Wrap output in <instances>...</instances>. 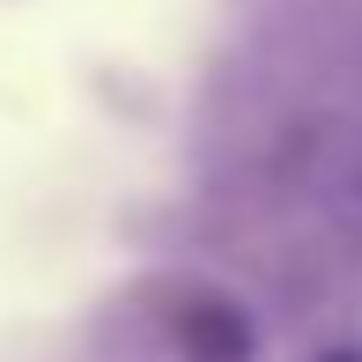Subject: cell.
I'll list each match as a JSON object with an SVG mask.
<instances>
[{"label":"cell","instance_id":"7a4b0ae2","mask_svg":"<svg viewBox=\"0 0 362 362\" xmlns=\"http://www.w3.org/2000/svg\"><path fill=\"white\" fill-rule=\"evenodd\" d=\"M310 362H362V348H355V340H340V348H318Z\"/></svg>","mask_w":362,"mask_h":362},{"label":"cell","instance_id":"6da1fadb","mask_svg":"<svg viewBox=\"0 0 362 362\" xmlns=\"http://www.w3.org/2000/svg\"><path fill=\"white\" fill-rule=\"evenodd\" d=\"M163 333L185 362H252L259 355V325L229 288H177L163 310Z\"/></svg>","mask_w":362,"mask_h":362}]
</instances>
